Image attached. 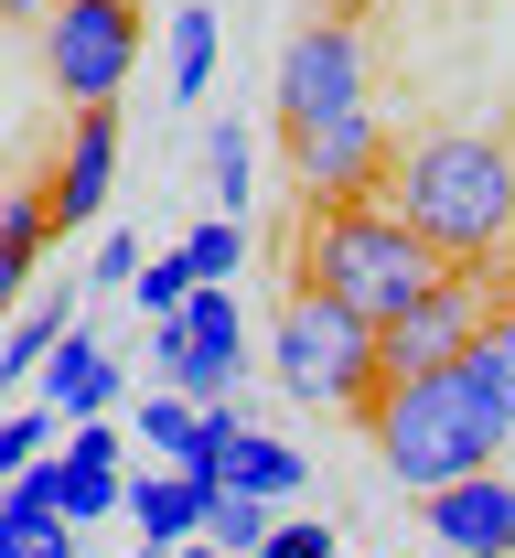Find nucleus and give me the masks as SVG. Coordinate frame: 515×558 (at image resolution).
Instances as JSON below:
<instances>
[{"instance_id":"obj_1","label":"nucleus","mask_w":515,"mask_h":558,"mask_svg":"<svg viewBox=\"0 0 515 558\" xmlns=\"http://www.w3.org/2000/svg\"><path fill=\"white\" fill-rule=\"evenodd\" d=\"M387 215L441 258V269H473L515 236V150L494 130H419L387 150Z\"/></svg>"},{"instance_id":"obj_2","label":"nucleus","mask_w":515,"mask_h":558,"mask_svg":"<svg viewBox=\"0 0 515 558\" xmlns=\"http://www.w3.org/2000/svg\"><path fill=\"white\" fill-rule=\"evenodd\" d=\"M366 429H376L387 473L408 494H441V484H462V473H494V462H505L515 409L494 398V376H483L473 354H451L430 376H387L366 398Z\"/></svg>"},{"instance_id":"obj_3","label":"nucleus","mask_w":515,"mask_h":558,"mask_svg":"<svg viewBox=\"0 0 515 558\" xmlns=\"http://www.w3.org/2000/svg\"><path fill=\"white\" fill-rule=\"evenodd\" d=\"M441 279V258L397 226V215L376 205V194H355V205H311V247H301V290H322V301H344L355 323H397L419 290Z\"/></svg>"},{"instance_id":"obj_4","label":"nucleus","mask_w":515,"mask_h":558,"mask_svg":"<svg viewBox=\"0 0 515 558\" xmlns=\"http://www.w3.org/2000/svg\"><path fill=\"white\" fill-rule=\"evenodd\" d=\"M269 354H280V387H291L301 409H355L387 387V365H376V323H355L344 301H322V290H291L280 301V323H269Z\"/></svg>"},{"instance_id":"obj_5","label":"nucleus","mask_w":515,"mask_h":558,"mask_svg":"<svg viewBox=\"0 0 515 558\" xmlns=\"http://www.w3.org/2000/svg\"><path fill=\"white\" fill-rule=\"evenodd\" d=\"M44 75L65 108H119L140 75V0H54L44 11Z\"/></svg>"},{"instance_id":"obj_6","label":"nucleus","mask_w":515,"mask_h":558,"mask_svg":"<svg viewBox=\"0 0 515 558\" xmlns=\"http://www.w3.org/2000/svg\"><path fill=\"white\" fill-rule=\"evenodd\" d=\"M236 365H247V323H236V301H225L216 279H194L183 290V312L172 323H150V376L172 387V398H225L236 387Z\"/></svg>"},{"instance_id":"obj_7","label":"nucleus","mask_w":515,"mask_h":558,"mask_svg":"<svg viewBox=\"0 0 515 558\" xmlns=\"http://www.w3.org/2000/svg\"><path fill=\"white\" fill-rule=\"evenodd\" d=\"M483 312H494V269L473 258V269H441L387 333H376V365L387 376H430V365H451V354L483 333Z\"/></svg>"},{"instance_id":"obj_8","label":"nucleus","mask_w":515,"mask_h":558,"mask_svg":"<svg viewBox=\"0 0 515 558\" xmlns=\"http://www.w3.org/2000/svg\"><path fill=\"white\" fill-rule=\"evenodd\" d=\"M355 108H366L355 22H301L291 54H280V130H322V119H355Z\"/></svg>"},{"instance_id":"obj_9","label":"nucleus","mask_w":515,"mask_h":558,"mask_svg":"<svg viewBox=\"0 0 515 558\" xmlns=\"http://www.w3.org/2000/svg\"><path fill=\"white\" fill-rule=\"evenodd\" d=\"M280 140H291V183L311 205H355V194L387 183V140H376L366 108L355 119H322V130H280Z\"/></svg>"},{"instance_id":"obj_10","label":"nucleus","mask_w":515,"mask_h":558,"mask_svg":"<svg viewBox=\"0 0 515 558\" xmlns=\"http://www.w3.org/2000/svg\"><path fill=\"white\" fill-rule=\"evenodd\" d=\"M430 505V548L451 558H515V473L494 462V473H462V484L419 494Z\"/></svg>"},{"instance_id":"obj_11","label":"nucleus","mask_w":515,"mask_h":558,"mask_svg":"<svg viewBox=\"0 0 515 558\" xmlns=\"http://www.w3.org/2000/svg\"><path fill=\"white\" fill-rule=\"evenodd\" d=\"M108 183H119V108H75L65 161H54V183H44L54 236H65V226H86V215H108Z\"/></svg>"},{"instance_id":"obj_12","label":"nucleus","mask_w":515,"mask_h":558,"mask_svg":"<svg viewBox=\"0 0 515 558\" xmlns=\"http://www.w3.org/2000/svg\"><path fill=\"white\" fill-rule=\"evenodd\" d=\"M33 376H44V409H54V418H108V409H119V387H130V365L97 344L86 323H75V333L44 354Z\"/></svg>"},{"instance_id":"obj_13","label":"nucleus","mask_w":515,"mask_h":558,"mask_svg":"<svg viewBox=\"0 0 515 558\" xmlns=\"http://www.w3.org/2000/svg\"><path fill=\"white\" fill-rule=\"evenodd\" d=\"M205 494L216 484H194V473H130V484H119V515H130V526H140V548H194V537H205Z\"/></svg>"},{"instance_id":"obj_14","label":"nucleus","mask_w":515,"mask_h":558,"mask_svg":"<svg viewBox=\"0 0 515 558\" xmlns=\"http://www.w3.org/2000/svg\"><path fill=\"white\" fill-rule=\"evenodd\" d=\"M44 247H54V205H44V183H11V194H0V323L22 312Z\"/></svg>"},{"instance_id":"obj_15","label":"nucleus","mask_w":515,"mask_h":558,"mask_svg":"<svg viewBox=\"0 0 515 558\" xmlns=\"http://www.w3.org/2000/svg\"><path fill=\"white\" fill-rule=\"evenodd\" d=\"M86 526L54 515V484H44V462L22 473V484H0V558H75Z\"/></svg>"},{"instance_id":"obj_16","label":"nucleus","mask_w":515,"mask_h":558,"mask_svg":"<svg viewBox=\"0 0 515 558\" xmlns=\"http://www.w3.org/2000/svg\"><path fill=\"white\" fill-rule=\"evenodd\" d=\"M216 484L225 494H258V505H291V494L311 484V462H301L291 440H269V429H236L225 462H216Z\"/></svg>"},{"instance_id":"obj_17","label":"nucleus","mask_w":515,"mask_h":558,"mask_svg":"<svg viewBox=\"0 0 515 558\" xmlns=\"http://www.w3.org/2000/svg\"><path fill=\"white\" fill-rule=\"evenodd\" d=\"M65 333H75V301H65V290H54V301H22V312L0 323V387H11V376H33Z\"/></svg>"},{"instance_id":"obj_18","label":"nucleus","mask_w":515,"mask_h":558,"mask_svg":"<svg viewBox=\"0 0 515 558\" xmlns=\"http://www.w3.org/2000/svg\"><path fill=\"white\" fill-rule=\"evenodd\" d=\"M269 526H280V515H269V505H258V494H205V548H225V558H258L269 548Z\"/></svg>"},{"instance_id":"obj_19","label":"nucleus","mask_w":515,"mask_h":558,"mask_svg":"<svg viewBox=\"0 0 515 558\" xmlns=\"http://www.w3.org/2000/svg\"><path fill=\"white\" fill-rule=\"evenodd\" d=\"M216 86V11H172V97Z\"/></svg>"},{"instance_id":"obj_20","label":"nucleus","mask_w":515,"mask_h":558,"mask_svg":"<svg viewBox=\"0 0 515 558\" xmlns=\"http://www.w3.org/2000/svg\"><path fill=\"white\" fill-rule=\"evenodd\" d=\"M54 429H65V418L44 409V398H33V409H11V418H0V484H22V473H33L44 451H54Z\"/></svg>"},{"instance_id":"obj_21","label":"nucleus","mask_w":515,"mask_h":558,"mask_svg":"<svg viewBox=\"0 0 515 558\" xmlns=\"http://www.w3.org/2000/svg\"><path fill=\"white\" fill-rule=\"evenodd\" d=\"M183 290H194V258H183V236H172L161 258H140V279H130V301H140L150 323H172V312H183Z\"/></svg>"},{"instance_id":"obj_22","label":"nucleus","mask_w":515,"mask_h":558,"mask_svg":"<svg viewBox=\"0 0 515 558\" xmlns=\"http://www.w3.org/2000/svg\"><path fill=\"white\" fill-rule=\"evenodd\" d=\"M183 258H194V279H236V269H247V236H236V215L194 226V236H183Z\"/></svg>"},{"instance_id":"obj_23","label":"nucleus","mask_w":515,"mask_h":558,"mask_svg":"<svg viewBox=\"0 0 515 558\" xmlns=\"http://www.w3.org/2000/svg\"><path fill=\"white\" fill-rule=\"evenodd\" d=\"M205 161H216V205L247 215V130H216V140H205Z\"/></svg>"},{"instance_id":"obj_24","label":"nucleus","mask_w":515,"mask_h":558,"mask_svg":"<svg viewBox=\"0 0 515 558\" xmlns=\"http://www.w3.org/2000/svg\"><path fill=\"white\" fill-rule=\"evenodd\" d=\"M140 236H97V269H86V290H130V279H140Z\"/></svg>"},{"instance_id":"obj_25","label":"nucleus","mask_w":515,"mask_h":558,"mask_svg":"<svg viewBox=\"0 0 515 558\" xmlns=\"http://www.w3.org/2000/svg\"><path fill=\"white\" fill-rule=\"evenodd\" d=\"M258 558H333V526H322V515H291V526H269Z\"/></svg>"},{"instance_id":"obj_26","label":"nucleus","mask_w":515,"mask_h":558,"mask_svg":"<svg viewBox=\"0 0 515 558\" xmlns=\"http://www.w3.org/2000/svg\"><path fill=\"white\" fill-rule=\"evenodd\" d=\"M44 11H54V0H0V22H44Z\"/></svg>"},{"instance_id":"obj_27","label":"nucleus","mask_w":515,"mask_h":558,"mask_svg":"<svg viewBox=\"0 0 515 558\" xmlns=\"http://www.w3.org/2000/svg\"><path fill=\"white\" fill-rule=\"evenodd\" d=\"M172 558H225V548H205V537H194V548H172Z\"/></svg>"},{"instance_id":"obj_28","label":"nucleus","mask_w":515,"mask_h":558,"mask_svg":"<svg viewBox=\"0 0 515 558\" xmlns=\"http://www.w3.org/2000/svg\"><path fill=\"white\" fill-rule=\"evenodd\" d=\"M140 558H161V548H140Z\"/></svg>"},{"instance_id":"obj_29","label":"nucleus","mask_w":515,"mask_h":558,"mask_svg":"<svg viewBox=\"0 0 515 558\" xmlns=\"http://www.w3.org/2000/svg\"><path fill=\"white\" fill-rule=\"evenodd\" d=\"M430 558H451V548H430Z\"/></svg>"},{"instance_id":"obj_30","label":"nucleus","mask_w":515,"mask_h":558,"mask_svg":"<svg viewBox=\"0 0 515 558\" xmlns=\"http://www.w3.org/2000/svg\"><path fill=\"white\" fill-rule=\"evenodd\" d=\"M0 194H11V183H0Z\"/></svg>"}]
</instances>
